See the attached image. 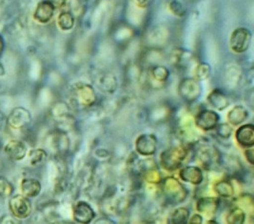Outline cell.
Listing matches in <instances>:
<instances>
[{
    "mask_svg": "<svg viewBox=\"0 0 254 224\" xmlns=\"http://www.w3.org/2000/svg\"><path fill=\"white\" fill-rule=\"evenodd\" d=\"M160 184L162 185L163 198L172 205L183 203L189 196L187 188L175 177H166L162 179Z\"/></svg>",
    "mask_w": 254,
    "mask_h": 224,
    "instance_id": "6da1fadb",
    "label": "cell"
},
{
    "mask_svg": "<svg viewBox=\"0 0 254 224\" xmlns=\"http://www.w3.org/2000/svg\"><path fill=\"white\" fill-rule=\"evenodd\" d=\"M96 94L92 85L86 83L74 84L69 93L71 104L76 108H90L96 102Z\"/></svg>",
    "mask_w": 254,
    "mask_h": 224,
    "instance_id": "7a4b0ae2",
    "label": "cell"
},
{
    "mask_svg": "<svg viewBox=\"0 0 254 224\" xmlns=\"http://www.w3.org/2000/svg\"><path fill=\"white\" fill-rule=\"evenodd\" d=\"M187 146H173L160 154V165L167 172H174L181 168L188 156Z\"/></svg>",
    "mask_w": 254,
    "mask_h": 224,
    "instance_id": "3957f363",
    "label": "cell"
},
{
    "mask_svg": "<svg viewBox=\"0 0 254 224\" xmlns=\"http://www.w3.org/2000/svg\"><path fill=\"white\" fill-rule=\"evenodd\" d=\"M196 157L201 167L206 170L216 169L222 162L219 150L214 145L207 143H201L197 146Z\"/></svg>",
    "mask_w": 254,
    "mask_h": 224,
    "instance_id": "277c9868",
    "label": "cell"
},
{
    "mask_svg": "<svg viewBox=\"0 0 254 224\" xmlns=\"http://www.w3.org/2000/svg\"><path fill=\"white\" fill-rule=\"evenodd\" d=\"M202 93V87L194 77H185L178 85V94L188 103H193L198 100Z\"/></svg>",
    "mask_w": 254,
    "mask_h": 224,
    "instance_id": "5b68a950",
    "label": "cell"
},
{
    "mask_svg": "<svg viewBox=\"0 0 254 224\" xmlns=\"http://www.w3.org/2000/svg\"><path fill=\"white\" fill-rule=\"evenodd\" d=\"M252 33L249 29L240 27L235 29L230 38V46L236 54H243L247 52L252 44Z\"/></svg>",
    "mask_w": 254,
    "mask_h": 224,
    "instance_id": "8992f818",
    "label": "cell"
},
{
    "mask_svg": "<svg viewBox=\"0 0 254 224\" xmlns=\"http://www.w3.org/2000/svg\"><path fill=\"white\" fill-rule=\"evenodd\" d=\"M193 120L194 125L199 130L209 132L214 130V128L217 126L219 123L220 117L215 111L204 109L197 113Z\"/></svg>",
    "mask_w": 254,
    "mask_h": 224,
    "instance_id": "52a82bcc",
    "label": "cell"
},
{
    "mask_svg": "<svg viewBox=\"0 0 254 224\" xmlns=\"http://www.w3.org/2000/svg\"><path fill=\"white\" fill-rule=\"evenodd\" d=\"M9 208L13 217L19 220H25L32 213V203L29 198L24 195L13 196L9 201Z\"/></svg>",
    "mask_w": 254,
    "mask_h": 224,
    "instance_id": "ba28073f",
    "label": "cell"
},
{
    "mask_svg": "<svg viewBox=\"0 0 254 224\" xmlns=\"http://www.w3.org/2000/svg\"><path fill=\"white\" fill-rule=\"evenodd\" d=\"M158 141L152 134L140 135L135 141V151L140 155L151 156L157 151Z\"/></svg>",
    "mask_w": 254,
    "mask_h": 224,
    "instance_id": "9c48e42d",
    "label": "cell"
},
{
    "mask_svg": "<svg viewBox=\"0 0 254 224\" xmlns=\"http://www.w3.org/2000/svg\"><path fill=\"white\" fill-rule=\"evenodd\" d=\"M32 121L31 113L23 107H16L8 116L7 123L12 129H22Z\"/></svg>",
    "mask_w": 254,
    "mask_h": 224,
    "instance_id": "30bf717a",
    "label": "cell"
},
{
    "mask_svg": "<svg viewBox=\"0 0 254 224\" xmlns=\"http://www.w3.org/2000/svg\"><path fill=\"white\" fill-rule=\"evenodd\" d=\"M96 214L93 207L86 201L77 202L72 210L73 221L77 224H89L94 220Z\"/></svg>",
    "mask_w": 254,
    "mask_h": 224,
    "instance_id": "8fae6325",
    "label": "cell"
},
{
    "mask_svg": "<svg viewBox=\"0 0 254 224\" xmlns=\"http://www.w3.org/2000/svg\"><path fill=\"white\" fill-rule=\"evenodd\" d=\"M55 12L56 7L49 0H42L37 4L35 8L34 18L38 23H49L54 18Z\"/></svg>",
    "mask_w": 254,
    "mask_h": 224,
    "instance_id": "7c38bea8",
    "label": "cell"
},
{
    "mask_svg": "<svg viewBox=\"0 0 254 224\" xmlns=\"http://www.w3.org/2000/svg\"><path fill=\"white\" fill-rule=\"evenodd\" d=\"M179 177L188 183L192 185H200L204 181V174L198 166H185L180 169Z\"/></svg>",
    "mask_w": 254,
    "mask_h": 224,
    "instance_id": "4fadbf2b",
    "label": "cell"
},
{
    "mask_svg": "<svg viewBox=\"0 0 254 224\" xmlns=\"http://www.w3.org/2000/svg\"><path fill=\"white\" fill-rule=\"evenodd\" d=\"M237 143L242 148H251L254 145V126L252 123L241 125L235 133Z\"/></svg>",
    "mask_w": 254,
    "mask_h": 224,
    "instance_id": "5bb4252c",
    "label": "cell"
},
{
    "mask_svg": "<svg viewBox=\"0 0 254 224\" xmlns=\"http://www.w3.org/2000/svg\"><path fill=\"white\" fill-rule=\"evenodd\" d=\"M220 206L219 198L214 197H203L196 202L197 212L206 216L212 217L217 212Z\"/></svg>",
    "mask_w": 254,
    "mask_h": 224,
    "instance_id": "9a60e30c",
    "label": "cell"
},
{
    "mask_svg": "<svg viewBox=\"0 0 254 224\" xmlns=\"http://www.w3.org/2000/svg\"><path fill=\"white\" fill-rule=\"evenodd\" d=\"M208 105L217 110V111H224L230 106V98L225 94L222 90L215 89L211 91L207 97Z\"/></svg>",
    "mask_w": 254,
    "mask_h": 224,
    "instance_id": "2e32d148",
    "label": "cell"
},
{
    "mask_svg": "<svg viewBox=\"0 0 254 224\" xmlns=\"http://www.w3.org/2000/svg\"><path fill=\"white\" fill-rule=\"evenodd\" d=\"M51 146L58 153H66L69 150V140L67 134L58 130L51 134Z\"/></svg>",
    "mask_w": 254,
    "mask_h": 224,
    "instance_id": "e0dca14e",
    "label": "cell"
},
{
    "mask_svg": "<svg viewBox=\"0 0 254 224\" xmlns=\"http://www.w3.org/2000/svg\"><path fill=\"white\" fill-rule=\"evenodd\" d=\"M4 151L11 159L14 161H19L25 157L27 153V147L22 142L11 141L5 145Z\"/></svg>",
    "mask_w": 254,
    "mask_h": 224,
    "instance_id": "ac0fdd59",
    "label": "cell"
},
{
    "mask_svg": "<svg viewBox=\"0 0 254 224\" xmlns=\"http://www.w3.org/2000/svg\"><path fill=\"white\" fill-rule=\"evenodd\" d=\"M193 61V55L182 48H176L173 52V63L178 69H187Z\"/></svg>",
    "mask_w": 254,
    "mask_h": 224,
    "instance_id": "d6986e66",
    "label": "cell"
},
{
    "mask_svg": "<svg viewBox=\"0 0 254 224\" xmlns=\"http://www.w3.org/2000/svg\"><path fill=\"white\" fill-rule=\"evenodd\" d=\"M248 118H249V111L242 105H236L233 107L228 114L229 123L232 126L241 125Z\"/></svg>",
    "mask_w": 254,
    "mask_h": 224,
    "instance_id": "ffe728a7",
    "label": "cell"
},
{
    "mask_svg": "<svg viewBox=\"0 0 254 224\" xmlns=\"http://www.w3.org/2000/svg\"><path fill=\"white\" fill-rule=\"evenodd\" d=\"M41 183L35 178H25L21 181V191L27 198H35L41 192Z\"/></svg>",
    "mask_w": 254,
    "mask_h": 224,
    "instance_id": "44dd1931",
    "label": "cell"
},
{
    "mask_svg": "<svg viewBox=\"0 0 254 224\" xmlns=\"http://www.w3.org/2000/svg\"><path fill=\"white\" fill-rule=\"evenodd\" d=\"M170 70L163 66V65H155L153 66L148 75V77H150V81H152V85L155 84H164L170 77Z\"/></svg>",
    "mask_w": 254,
    "mask_h": 224,
    "instance_id": "7402d4cb",
    "label": "cell"
},
{
    "mask_svg": "<svg viewBox=\"0 0 254 224\" xmlns=\"http://www.w3.org/2000/svg\"><path fill=\"white\" fill-rule=\"evenodd\" d=\"M214 193L222 199H231L234 195V186L230 180L221 179L213 184Z\"/></svg>",
    "mask_w": 254,
    "mask_h": 224,
    "instance_id": "603a6c76",
    "label": "cell"
},
{
    "mask_svg": "<svg viewBox=\"0 0 254 224\" xmlns=\"http://www.w3.org/2000/svg\"><path fill=\"white\" fill-rule=\"evenodd\" d=\"M98 86L101 91H103L106 94H114L117 89L118 82L116 76L111 74L103 75L101 77H99Z\"/></svg>",
    "mask_w": 254,
    "mask_h": 224,
    "instance_id": "cb8c5ba5",
    "label": "cell"
},
{
    "mask_svg": "<svg viewBox=\"0 0 254 224\" xmlns=\"http://www.w3.org/2000/svg\"><path fill=\"white\" fill-rule=\"evenodd\" d=\"M190 212L187 207H179L176 208L170 214L168 218V224H186L190 219Z\"/></svg>",
    "mask_w": 254,
    "mask_h": 224,
    "instance_id": "d4e9b609",
    "label": "cell"
},
{
    "mask_svg": "<svg viewBox=\"0 0 254 224\" xmlns=\"http://www.w3.org/2000/svg\"><path fill=\"white\" fill-rule=\"evenodd\" d=\"M58 25L61 31L69 32L75 25V17L69 11H63L58 15Z\"/></svg>",
    "mask_w": 254,
    "mask_h": 224,
    "instance_id": "484cf974",
    "label": "cell"
},
{
    "mask_svg": "<svg viewBox=\"0 0 254 224\" xmlns=\"http://www.w3.org/2000/svg\"><path fill=\"white\" fill-rule=\"evenodd\" d=\"M246 219V212L239 206L231 208L226 216V222L229 224H243Z\"/></svg>",
    "mask_w": 254,
    "mask_h": 224,
    "instance_id": "4316f807",
    "label": "cell"
},
{
    "mask_svg": "<svg viewBox=\"0 0 254 224\" xmlns=\"http://www.w3.org/2000/svg\"><path fill=\"white\" fill-rule=\"evenodd\" d=\"M210 74H211L210 65L206 62H201L197 65L194 70V78L199 82L204 81V80H207L210 76Z\"/></svg>",
    "mask_w": 254,
    "mask_h": 224,
    "instance_id": "83f0119b",
    "label": "cell"
},
{
    "mask_svg": "<svg viewBox=\"0 0 254 224\" xmlns=\"http://www.w3.org/2000/svg\"><path fill=\"white\" fill-rule=\"evenodd\" d=\"M47 152L43 149H34L29 153L31 165L36 166L43 163L46 160Z\"/></svg>",
    "mask_w": 254,
    "mask_h": 224,
    "instance_id": "f1b7e54d",
    "label": "cell"
},
{
    "mask_svg": "<svg viewBox=\"0 0 254 224\" xmlns=\"http://www.w3.org/2000/svg\"><path fill=\"white\" fill-rule=\"evenodd\" d=\"M213 131L216 137L221 140L227 141L232 136V127L230 123H218Z\"/></svg>",
    "mask_w": 254,
    "mask_h": 224,
    "instance_id": "f546056e",
    "label": "cell"
},
{
    "mask_svg": "<svg viewBox=\"0 0 254 224\" xmlns=\"http://www.w3.org/2000/svg\"><path fill=\"white\" fill-rule=\"evenodd\" d=\"M143 177L150 184H160L163 179L160 172L155 167L146 170L143 174Z\"/></svg>",
    "mask_w": 254,
    "mask_h": 224,
    "instance_id": "4dcf8cb0",
    "label": "cell"
},
{
    "mask_svg": "<svg viewBox=\"0 0 254 224\" xmlns=\"http://www.w3.org/2000/svg\"><path fill=\"white\" fill-rule=\"evenodd\" d=\"M13 193L12 183L4 177H0V197L8 198Z\"/></svg>",
    "mask_w": 254,
    "mask_h": 224,
    "instance_id": "1f68e13d",
    "label": "cell"
},
{
    "mask_svg": "<svg viewBox=\"0 0 254 224\" xmlns=\"http://www.w3.org/2000/svg\"><path fill=\"white\" fill-rule=\"evenodd\" d=\"M169 8L170 11L174 13L175 16L177 17H184L185 16L186 11L185 7L183 6V4L177 0H173L170 2L169 4Z\"/></svg>",
    "mask_w": 254,
    "mask_h": 224,
    "instance_id": "d6a6232c",
    "label": "cell"
},
{
    "mask_svg": "<svg viewBox=\"0 0 254 224\" xmlns=\"http://www.w3.org/2000/svg\"><path fill=\"white\" fill-rule=\"evenodd\" d=\"M245 156H246V158H247L248 162H249L251 165H254V151L253 147H251V148H246V151H245Z\"/></svg>",
    "mask_w": 254,
    "mask_h": 224,
    "instance_id": "836d02e7",
    "label": "cell"
},
{
    "mask_svg": "<svg viewBox=\"0 0 254 224\" xmlns=\"http://www.w3.org/2000/svg\"><path fill=\"white\" fill-rule=\"evenodd\" d=\"M55 7L56 9H62L67 6L69 0H49Z\"/></svg>",
    "mask_w": 254,
    "mask_h": 224,
    "instance_id": "e575fe53",
    "label": "cell"
},
{
    "mask_svg": "<svg viewBox=\"0 0 254 224\" xmlns=\"http://www.w3.org/2000/svg\"><path fill=\"white\" fill-rule=\"evenodd\" d=\"M203 222V218L199 214H194L190 219H189L188 224H201Z\"/></svg>",
    "mask_w": 254,
    "mask_h": 224,
    "instance_id": "d590c367",
    "label": "cell"
},
{
    "mask_svg": "<svg viewBox=\"0 0 254 224\" xmlns=\"http://www.w3.org/2000/svg\"><path fill=\"white\" fill-rule=\"evenodd\" d=\"M135 5H137L140 8H146L150 5L151 0H132Z\"/></svg>",
    "mask_w": 254,
    "mask_h": 224,
    "instance_id": "8d00e7d4",
    "label": "cell"
},
{
    "mask_svg": "<svg viewBox=\"0 0 254 224\" xmlns=\"http://www.w3.org/2000/svg\"><path fill=\"white\" fill-rule=\"evenodd\" d=\"M3 50H4V41H3V38L0 36V56L2 55Z\"/></svg>",
    "mask_w": 254,
    "mask_h": 224,
    "instance_id": "74e56055",
    "label": "cell"
}]
</instances>
